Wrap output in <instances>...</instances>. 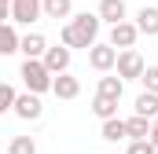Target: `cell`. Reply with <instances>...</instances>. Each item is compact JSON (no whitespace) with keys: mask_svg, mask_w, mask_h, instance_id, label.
<instances>
[{"mask_svg":"<svg viewBox=\"0 0 158 154\" xmlns=\"http://www.w3.org/2000/svg\"><path fill=\"white\" fill-rule=\"evenodd\" d=\"M99 26H103V18L85 11V15H74L70 22H63V33H59V37H63L66 48H85V51H88V48L99 40Z\"/></svg>","mask_w":158,"mask_h":154,"instance_id":"6da1fadb","label":"cell"},{"mask_svg":"<svg viewBox=\"0 0 158 154\" xmlns=\"http://www.w3.org/2000/svg\"><path fill=\"white\" fill-rule=\"evenodd\" d=\"M19 77H22V84L30 88V92H52V84H55V74L48 70V63L44 59H26L22 63V70H19Z\"/></svg>","mask_w":158,"mask_h":154,"instance_id":"7a4b0ae2","label":"cell"},{"mask_svg":"<svg viewBox=\"0 0 158 154\" xmlns=\"http://www.w3.org/2000/svg\"><path fill=\"white\" fill-rule=\"evenodd\" d=\"M118 51H121V48H114L110 40H107V44H99V40H96V44L88 48V66H92V70H99V74H110V70L118 66Z\"/></svg>","mask_w":158,"mask_h":154,"instance_id":"3957f363","label":"cell"},{"mask_svg":"<svg viewBox=\"0 0 158 154\" xmlns=\"http://www.w3.org/2000/svg\"><path fill=\"white\" fill-rule=\"evenodd\" d=\"M143 70H147V63H143V55H140L136 48H121V51H118V77H125V81H140Z\"/></svg>","mask_w":158,"mask_h":154,"instance_id":"277c9868","label":"cell"},{"mask_svg":"<svg viewBox=\"0 0 158 154\" xmlns=\"http://www.w3.org/2000/svg\"><path fill=\"white\" fill-rule=\"evenodd\" d=\"M40 15H44V0H11V22L33 26Z\"/></svg>","mask_w":158,"mask_h":154,"instance_id":"5b68a950","label":"cell"},{"mask_svg":"<svg viewBox=\"0 0 158 154\" xmlns=\"http://www.w3.org/2000/svg\"><path fill=\"white\" fill-rule=\"evenodd\" d=\"M15 114L22 117V121H37V117L44 114V103H40V95L26 88V92L19 95V103H15Z\"/></svg>","mask_w":158,"mask_h":154,"instance_id":"8992f818","label":"cell"},{"mask_svg":"<svg viewBox=\"0 0 158 154\" xmlns=\"http://www.w3.org/2000/svg\"><path fill=\"white\" fill-rule=\"evenodd\" d=\"M136 40H140V26H136V22L125 18V22H114V26H110V44H114V48H132Z\"/></svg>","mask_w":158,"mask_h":154,"instance_id":"52a82bcc","label":"cell"},{"mask_svg":"<svg viewBox=\"0 0 158 154\" xmlns=\"http://www.w3.org/2000/svg\"><path fill=\"white\" fill-rule=\"evenodd\" d=\"M44 63H48L52 74H66V70H70V48H66V44L48 48V51H44Z\"/></svg>","mask_w":158,"mask_h":154,"instance_id":"ba28073f","label":"cell"},{"mask_svg":"<svg viewBox=\"0 0 158 154\" xmlns=\"http://www.w3.org/2000/svg\"><path fill=\"white\" fill-rule=\"evenodd\" d=\"M19 22H4V30H0V51L4 55H15V51H22V37H19V30H15Z\"/></svg>","mask_w":158,"mask_h":154,"instance_id":"9c48e42d","label":"cell"},{"mask_svg":"<svg viewBox=\"0 0 158 154\" xmlns=\"http://www.w3.org/2000/svg\"><path fill=\"white\" fill-rule=\"evenodd\" d=\"M103 22H125V15H129V7H125V0H99V11H96Z\"/></svg>","mask_w":158,"mask_h":154,"instance_id":"30bf717a","label":"cell"},{"mask_svg":"<svg viewBox=\"0 0 158 154\" xmlns=\"http://www.w3.org/2000/svg\"><path fill=\"white\" fill-rule=\"evenodd\" d=\"M52 92H55L59 99H77V95H81V81H77V77H70V74H55Z\"/></svg>","mask_w":158,"mask_h":154,"instance_id":"8fae6325","label":"cell"},{"mask_svg":"<svg viewBox=\"0 0 158 154\" xmlns=\"http://www.w3.org/2000/svg\"><path fill=\"white\" fill-rule=\"evenodd\" d=\"M136 26H140L143 37H158V7L155 4H147V7L136 11Z\"/></svg>","mask_w":158,"mask_h":154,"instance_id":"7c38bea8","label":"cell"},{"mask_svg":"<svg viewBox=\"0 0 158 154\" xmlns=\"http://www.w3.org/2000/svg\"><path fill=\"white\" fill-rule=\"evenodd\" d=\"M103 140H107V143H121V140H129V121H121V117H107V121H103Z\"/></svg>","mask_w":158,"mask_h":154,"instance_id":"4fadbf2b","label":"cell"},{"mask_svg":"<svg viewBox=\"0 0 158 154\" xmlns=\"http://www.w3.org/2000/svg\"><path fill=\"white\" fill-rule=\"evenodd\" d=\"M132 110L155 121V117H158V92H147V88H143V92L136 95V107H132Z\"/></svg>","mask_w":158,"mask_h":154,"instance_id":"5bb4252c","label":"cell"},{"mask_svg":"<svg viewBox=\"0 0 158 154\" xmlns=\"http://www.w3.org/2000/svg\"><path fill=\"white\" fill-rule=\"evenodd\" d=\"M44 51H48V40L40 33H26L22 37V55L26 59H44Z\"/></svg>","mask_w":158,"mask_h":154,"instance_id":"9a60e30c","label":"cell"},{"mask_svg":"<svg viewBox=\"0 0 158 154\" xmlns=\"http://www.w3.org/2000/svg\"><path fill=\"white\" fill-rule=\"evenodd\" d=\"M92 114L99 117V121L118 117V99H110V95H99V92H96V99H92Z\"/></svg>","mask_w":158,"mask_h":154,"instance_id":"2e32d148","label":"cell"},{"mask_svg":"<svg viewBox=\"0 0 158 154\" xmlns=\"http://www.w3.org/2000/svg\"><path fill=\"white\" fill-rule=\"evenodd\" d=\"M74 0H44V18H74Z\"/></svg>","mask_w":158,"mask_h":154,"instance_id":"e0dca14e","label":"cell"},{"mask_svg":"<svg viewBox=\"0 0 158 154\" xmlns=\"http://www.w3.org/2000/svg\"><path fill=\"white\" fill-rule=\"evenodd\" d=\"M151 128H155L151 117H143V114H132V117H129V140H147Z\"/></svg>","mask_w":158,"mask_h":154,"instance_id":"ac0fdd59","label":"cell"},{"mask_svg":"<svg viewBox=\"0 0 158 154\" xmlns=\"http://www.w3.org/2000/svg\"><path fill=\"white\" fill-rule=\"evenodd\" d=\"M96 92H99V95H110V99H121V92H125V77H99Z\"/></svg>","mask_w":158,"mask_h":154,"instance_id":"d6986e66","label":"cell"},{"mask_svg":"<svg viewBox=\"0 0 158 154\" xmlns=\"http://www.w3.org/2000/svg\"><path fill=\"white\" fill-rule=\"evenodd\" d=\"M7 154H37V143H33V136H11V143H7Z\"/></svg>","mask_w":158,"mask_h":154,"instance_id":"ffe728a7","label":"cell"},{"mask_svg":"<svg viewBox=\"0 0 158 154\" xmlns=\"http://www.w3.org/2000/svg\"><path fill=\"white\" fill-rule=\"evenodd\" d=\"M15 103H19L15 84H0V110H15Z\"/></svg>","mask_w":158,"mask_h":154,"instance_id":"44dd1931","label":"cell"},{"mask_svg":"<svg viewBox=\"0 0 158 154\" xmlns=\"http://www.w3.org/2000/svg\"><path fill=\"white\" fill-rule=\"evenodd\" d=\"M129 154H155L151 136H147V140H132V143H129Z\"/></svg>","mask_w":158,"mask_h":154,"instance_id":"7402d4cb","label":"cell"},{"mask_svg":"<svg viewBox=\"0 0 158 154\" xmlns=\"http://www.w3.org/2000/svg\"><path fill=\"white\" fill-rule=\"evenodd\" d=\"M140 81H143V88H147V92H158V66H147Z\"/></svg>","mask_w":158,"mask_h":154,"instance_id":"603a6c76","label":"cell"},{"mask_svg":"<svg viewBox=\"0 0 158 154\" xmlns=\"http://www.w3.org/2000/svg\"><path fill=\"white\" fill-rule=\"evenodd\" d=\"M0 15H4V18H11V0H0Z\"/></svg>","mask_w":158,"mask_h":154,"instance_id":"cb8c5ba5","label":"cell"},{"mask_svg":"<svg viewBox=\"0 0 158 154\" xmlns=\"http://www.w3.org/2000/svg\"><path fill=\"white\" fill-rule=\"evenodd\" d=\"M151 140L158 143V117H155V128H151Z\"/></svg>","mask_w":158,"mask_h":154,"instance_id":"d4e9b609","label":"cell"},{"mask_svg":"<svg viewBox=\"0 0 158 154\" xmlns=\"http://www.w3.org/2000/svg\"><path fill=\"white\" fill-rule=\"evenodd\" d=\"M151 143H155V140H151ZM155 154H158V143H155Z\"/></svg>","mask_w":158,"mask_h":154,"instance_id":"484cf974","label":"cell"}]
</instances>
